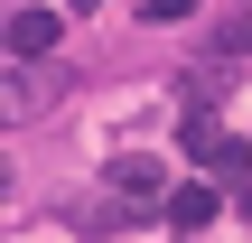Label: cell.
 I'll list each match as a JSON object with an SVG mask.
<instances>
[{"instance_id": "cell-4", "label": "cell", "mask_w": 252, "mask_h": 243, "mask_svg": "<svg viewBox=\"0 0 252 243\" xmlns=\"http://www.w3.org/2000/svg\"><path fill=\"white\" fill-rule=\"evenodd\" d=\"M215 215H224V197H215V187H178V197H168V225H178V234H206Z\"/></svg>"}, {"instance_id": "cell-1", "label": "cell", "mask_w": 252, "mask_h": 243, "mask_svg": "<svg viewBox=\"0 0 252 243\" xmlns=\"http://www.w3.org/2000/svg\"><path fill=\"white\" fill-rule=\"evenodd\" d=\"M187 159H196L206 178H252V140L224 131V122H187Z\"/></svg>"}, {"instance_id": "cell-7", "label": "cell", "mask_w": 252, "mask_h": 243, "mask_svg": "<svg viewBox=\"0 0 252 243\" xmlns=\"http://www.w3.org/2000/svg\"><path fill=\"white\" fill-rule=\"evenodd\" d=\"M187 9H196V0H140V19H150V28H168V19H187Z\"/></svg>"}, {"instance_id": "cell-9", "label": "cell", "mask_w": 252, "mask_h": 243, "mask_svg": "<svg viewBox=\"0 0 252 243\" xmlns=\"http://www.w3.org/2000/svg\"><path fill=\"white\" fill-rule=\"evenodd\" d=\"M75 9H103V0H75Z\"/></svg>"}, {"instance_id": "cell-2", "label": "cell", "mask_w": 252, "mask_h": 243, "mask_svg": "<svg viewBox=\"0 0 252 243\" xmlns=\"http://www.w3.org/2000/svg\"><path fill=\"white\" fill-rule=\"evenodd\" d=\"M112 197H122V206H168L178 187H168V169H159L150 150H122V159H112Z\"/></svg>"}, {"instance_id": "cell-6", "label": "cell", "mask_w": 252, "mask_h": 243, "mask_svg": "<svg viewBox=\"0 0 252 243\" xmlns=\"http://www.w3.org/2000/svg\"><path fill=\"white\" fill-rule=\"evenodd\" d=\"M206 56H224V66H234V56H252V9H234V19L206 37Z\"/></svg>"}, {"instance_id": "cell-5", "label": "cell", "mask_w": 252, "mask_h": 243, "mask_svg": "<svg viewBox=\"0 0 252 243\" xmlns=\"http://www.w3.org/2000/svg\"><path fill=\"white\" fill-rule=\"evenodd\" d=\"M47 94H56V75L37 84V66H9V122H28V112H47Z\"/></svg>"}, {"instance_id": "cell-3", "label": "cell", "mask_w": 252, "mask_h": 243, "mask_svg": "<svg viewBox=\"0 0 252 243\" xmlns=\"http://www.w3.org/2000/svg\"><path fill=\"white\" fill-rule=\"evenodd\" d=\"M56 28H65V19H56V9H37V0H28V9H9V66H37V56L56 47Z\"/></svg>"}, {"instance_id": "cell-8", "label": "cell", "mask_w": 252, "mask_h": 243, "mask_svg": "<svg viewBox=\"0 0 252 243\" xmlns=\"http://www.w3.org/2000/svg\"><path fill=\"white\" fill-rule=\"evenodd\" d=\"M234 215H243V225H252V178H243V187H234Z\"/></svg>"}]
</instances>
